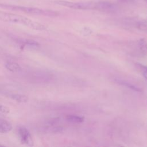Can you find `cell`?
I'll return each instance as SVG.
<instances>
[{"label": "cell", "mask_w": 147, "mask_h": 147, "mask_svg": "<svg viewBox=\"0 0 147 147\" xmlns=\"http://www.w3.org/2000/svg\"><path fill=\"white\" fill-rule=\"evenodd\" d=\"M67 120L71 123H81L83 121V118L80 116L75 115H69L67 117Z\"/></svg>", "instance_id": "obj_9"}, {"label": "cell", "mask_w": 147, "mask_h": 147, "mask_svg": "<svg viewBox=\"0 0 147 147\" xmlns=\"http://www.w3.org/2000/svg\"><path fill=\"white\" fill-rule=\"evenodd\" d=\"M5 65L6 68L11 72H18L22 69L20 65L15 62H7Z\"/></svg>", "instance_id": "obj_7"}, {"label": "cell", "mask_w": 147, "mask_h": 147, "mask_svg": "<svg viewBox=\"0 0 147 147\" xmlns=\"http://www.w3.org/2000/svg\"><path fill=\"white\" fill-rule=\"evenodd\" d=\"M119 2L123 3H132L134 1V0H118Z\"/></svg>", "instance_id": "obj_12"}, {"label": "cell", "mask_w": 147, "mask_h": 147, "mask_svg": "<svg viewBox=\"0 0 147 147\" xmlns=\"http://www.w3.org/2000/svg\"><path fill=\"white\" fill-rule=\"evenodd\" d=\"M117 6L116 5L108 1H100V2H96V9L97 10L102 11H114L116 10Z\"/></svg>", "instance_id": "obj_5"}, {"label": "cell", "mask_w": 147, "mask_h": 147, "mask_svg": "<svg viewBox=\"0 0 147 147\" xmlns=\"http://www.w3.org/2000/svg\"><path fill=\"white\" fill-rule=\"evenodd\" d=\"M0 112L3 114H9L10 113V109L3 105H0Z\"/></svg>", "instance_id": "obj_11"}, {"label": "cell", "mask_w": 147, "mask_h": 147, "mask_svg": "<svg viewBox=\"0 0 147 147\" xmlns=\"http://www.w3.org/2000/svg\"><path fill=\"white\" fill-rule=\"evenodd\" d=\"M0 146H3V145H0Z\"/></svg>", "instance_id": "obj_16"}, {"label": "cell", "mask_w": 147, "mask_h": 147, "mask_svg": "<svg viewBox=\"0 0 147 147\" xmlns=\"http://www.w3.org/2000/svg\"><path fill=\"white\" fill-rule=\"evenodd\" d=\"M24 45L27 46V47L28 46L30 47H37L39 46V44L35 41L28 40V41H26L25 42Z\"/></svg>", "instance_id": "obj_10"}, {"label": "cell", "mask_w": 147, "mask_h": 147, "mask_svg": "<svg viewBox=\"0 0 147 147\" xmlns=\"http://www.w3.org/2000/svg\"><path fill=\"white\" fill-rule=\"evenodd\" d=\"M9 96L11 99L19 103H26L29 100V98L28 96L24 94H11L9 95Z\"/></svg>", "instance_id": "obj_8"}, {"label": "cell", "mask_w": 147, "mask_h": 147, "mask_svg": "<svg viewBox=\"0 0 147 147\" xmlns=\"http://www.w3.org/2000/svg\"><path fill=\"white\" fill-rule=\"evenodd\" d=\"M143 76L147 80V69L146 70H144V71L143 72Z\"/></svg>", "instance_id": "obj_13"}, {"label": "cell", "mask_w": 147, "mask_h": 147, "mask_svg": "<svg viewBox=\"0 0 147 147\" xmlns=\"http://www.w3.org/2000/svg\"><path fill=\"white\" fill-rule=\"evenodd\" d=\"M145 47H146V48H147V41L145 42Z\"/></svg>", "instance_id": "obj_14"}, {"label": "cell", "mask_w": 147, "mask_h": 147, "mask_svg": "<svg viewBox=\"0 0 147 147\" xmlns=\"http://www.w3.org/2000/svg\"><path fill=\"white\" fill-rule=\"evenodd\" d=\"M13 126L10 122L3 118H0V133H7L12 130Z\"/></svg>", "instance_id": "obj_6"}, {"label": "cell", "mask_w": 147, "mask_h": 147, "mask_svg": "<svg viewBox=\"0 0 147 147\" xmlns=\"http://www.w3.org/2000/svg\"><path fill=\"white\" fill-rule=\"evenodd\" d=\"M53 3L74 9H95L96 7V2H73L64 0H55Z\"/></svg>", "instance_id": "obj_3"}, {"label": "cell", "mask_w": 147, "mask_h": 147, "mask_svg": "<svg viewBox=\"0 0 147 147\" xmlns=\"http://www.w3.org/2000/svg\"><path fill=\"white\" fill-rule=\"evenodd\" d=\"M0 20L5 22L24 25L36 30L42 31L45 29V26L38 22L22 15L11 12L0 10Z\"/></svg>", "instance_id": "obj_1"}, {"label": "cell", "mask_w": 147, "mask_h": 147, "mask_svg": "<svg viewBox=\"0 0 147 147\" xmlns=\"http://www.w3.org/2000/svg\"><path fill=\"white\" fill-rule=\"evenodd\" d=\"M0 7L3 9H6L8 10L20 11L26 14L35 16H44L48 17H55L58 15V13L53 10L49 9H40L38 7L25 6L22 5H13L10 3H0Z\"/></svg>", "instance_id": "obj_2"}, {"label": "cell", "mask_w": 147, "mask_h": 147, "mask_svg": "<svg viewBox=\"0 0 147 147\" xmlns=\"http://www.w3.org/2000/svg\"><path fill=\"white\" fill-rule=\"evenodd\" d=\"M18 133L21 142L26 145L33 146V141L29 131L25 127L20 126L18 129Z\"/></svg>", "instance_id": "obj_4"}, {"label": "cell", "mask_w": 147, "mask_h": 147, "mask_svg": "<svg viewBox=\"0 0 147 147\" xmlns=\"http://www.w3.org/2000/svg\"><path fill=\"white\" fill-rule=\"evenodd\" d=\"M144 1H145L147 2V0H144Z\"/></svg>", "instance_id": "obj_15"}]
</instances>
